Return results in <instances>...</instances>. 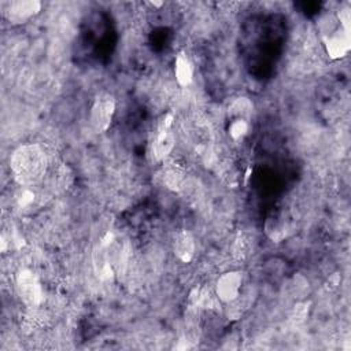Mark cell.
<instances>
[{"label": "cell", "instance_id": "6da1fadb", "mask_svg": "<svg viewBox=\"0 0 351 351\" xmlns=\"http://www.w3.org/2000/svg\"><path fill=\"white\" fill-rule=\"evenodd\" d=\"M10 167L15 181L21 186H33L40 182L45 174V151L38 144H23L12 152Z\"/></svg>", "mask_w": 351, "mask_h": 351}, {"label": "cell", "instance_id": "4fadbf2b", "mask_svg": "<svg viewBox=\"0 0 351 351\" xmlns=\"http://www.w3.org/2000/svg\"><path fill=\"white\" fill-rule=\"evenodd\" d=\"M254 106L250 99L247 97H237L236 100L232 101L229 107V114L233 117V119H245L248 121L251 114H252Z\"/></svg>", "mask_w": 351, "mask_h": 351}, {"label": "cell", "instance_id": "7c38bea8", "mask_svg": "<svg viewBox=\"0 0 351 351\" xmlns=\"http://www.w3.org/2000/svg\"><path fill=\"white\" fill-rule=\"evenodd\" d=\"M174 75H176L177 82L181 86L191 85V82L193 80V66H192V62L189 60L188 55L184 51L178 52L176 56Z\"/></svg>", "mask_w": 351, "mask_h": 351}, {"label": "cell", "instance_id": "8fae6325", "mask_svg": "<svg viewBox=\"0 0 351 351\" xmlns=\"http://www.w3.org/2000/svg\"><path fill=\"white\" fill-rule=\"evenodd\" d=\"M162 181L165 186L173 192H178L186 185L185 169L177 163L166 165L162 170Z\"/></svg>", "mask_w": 351, "mask_h": 351}, {"label": "cell", "instance_id": "ac0fdd59", "mask_svg": "<svg viewBox=\"0 0 351 351\" xmlns=\"http://www.w3.org/2000/svg\"><path fill=\"white\" fill-rule=\"evenodd\" d=\"M148 4H151L152 7H156V8H159V7H162L165 3H163V1H149Z\"/></svg>", "mask_w": 351, "mask_h": 351}, {"label": "cell", "instance_id": "5bb4252c", "mask_svg": "<svg viewBox=\"0 0 351 351\" xmlns=\"http://www.w3.org/2000/svg\"><path fill=\"white\" fill-rule=\"evenodd\" d=\"M248 121L245 119H232L229 125V136L233 140H240L248 133Z\"/></svg>", "mask_w": 351, "mask_h": 351}, {"label": "cell", "instance_id": "9a60e30c", "mask_svg": "<svg viewBox=\"0 0 351 351\" xmlns=\"http://www.w3.org/2000/svg\"><path fill=\"white\" fill-rule=\"evenodd\" d=\"M308 310H310V302H299L293 306L292 311H291V319L296 324L303 322L307 315H308Z\"/></svg>", "mask_w": 351, "mask_h": 351}, {"label": "cell", "instance_id": "e0dca14e", "mask_svg": "<svg viewBox=\"0 0 351 351\" xmlns=\"http://www.w3.org/2000/svg\"><path fill=\"white\" fill-rule=\"evenodd\" d=\"M336 19L343 29L351 32V11L348 7H343L340 11H337Z\"/></svg>", "mask_w": 351, "mask_h": 351}, {"label": "cell", "instance_id": "30bf717a", "mask_svg": "<svg viewBox=\"0 0 351 351\" xmlns=\"http://www.w3.org/2000/svg\"><path fill=\"white\" fill-rule=\"evenodd\" d=\"M288 229V221L285 219V215L280 211H271L267 215L263 226L266 236L273 243H281L287 237Z\"/></svg>", "mask_w": 351, "mask_h": 351}, {"label": "cell", "instance_id": "2e32d148", "mask_svg": "<svg viewBox=\"0 0 351 351\" xmlns=\"http://www.w3.org/2000/svg\"><path fill=\"white\" fill-rule=\"evenodd\" d=\"M34 200V192L29 186H22L16 195V202L19 207H27Z\"/></svg>", "mask_w": 351, "mask_h": 351}, {"label": "cell", "instance_id": "277c9868", "mask_svg": "<svg viewBox=\"0 0 351 351\" xmlns=\"http://www.w3.org/2000/svg\"><path fill=\"white\" fill-rule=\"evenodd\" d=\"M16 291L27 307H38L43 302V287L30 269H21L16 274Z\"/></svg>", "mask_w": 351, "mask_h": 351}, {"label": "cell", "instance_id": "7a4b0ae2", "mask_svg": "<svg viewBox=\"0 0 351 351\" xmlns=\"http://www.w3.org/2000/svg\"><path fill=\"white\" fill-rule=\"evenodd\" d=\"M115 241L112 232H106L92 252V266L96 277L101 281H111L114 278V266L111 261V247Z\"/></svg>", "mask_w": 351, "mask_h": 351}, {"label": "cell", "instance_id": "5b68a950", "mask_svg": "<svg viewBox=\"0 0 351 351\" xmlns=\"http://www.w3.org/2000/svg\"><path fill=\"white\" fill-rule=\"evenodd\" d=\"M337 21V19H336ZM322 41L326 53L330 59H341L351 49V33L340 26H329V30L322 32Z\"/></svg>", "mask_w": 351, "mask_h": 351}, {"label": "cell", "instance_id": "3957f363", "mask_svg": "<svg viewBox=\"0 0 351 351\" xmlns=\"http://www.w3.org/2000/svg\"><path fill=\"white\" fill-rule=\"evenodd\" d=\"M115 114V97L108 92H100L95 96L90 106L89 121L97 133L106 132L112 122Z\"/></svg>", "mask_w": 351, "mask_h": 351}, {"label": "cell", "instance_id": "ba28073f", "mask_svg": "<svg viewBox=\"0 0 351 351\" xmlns=\"http://www.w3.org/2000/svg\"><path fill=\"white\" fill-rule=\"evenodd\" d=\"M41 11L38 0H14L4 7V16L15 25H21L36 16Z\"/></svg>", "mask_w": 351, "mask_h": 351}, {"label": "cell", "instance_id": "52a82bcc", "mask_svg": "<svg viewBox=\"0 0 351 351\" xmlns=\"http://www.w3.org/2000/svg\"><path fill=\"white\" fill-rule=\"evenodd\" d=\"M243 287V274L239 270H230L221 274L215 281L214 292L219 302L222 303H232L240 298Z\"/></svg>", "mask_w": 351, "mask_h": 351}, {"label": "cell", "instance_id": "8992f818", "mask_svg": "<svg viewBox=\"0 0 351 351\" xmlns=\"http://www.w3.org/2000/svg\"><path fill=\"white\" fill-rule=\"evenodd\" d=\"M173 114H166L158 123L155 140L152 143V156L155 160H163L174 148Z\"/></svg>", "mask_w": 351, "mask_h": 351}, {"label": "cell", "instance_id": "9c48e42d", "mask_svg": "<svg viewBox=\"0 0 351 351\" xmlns=\"http://www.w3.org/2000/svg\"><path fill=\"white\" fill-rule=\"evenodd\" d=\"M171 247H173V252L174 255L184 263H188L193 259L195 256V250H196V244H195V239L193 236L185 230V229H180L173 234V240H171Z\"/></svg>", "mask_w": 351, "mask_h": 351}]
</instances>
